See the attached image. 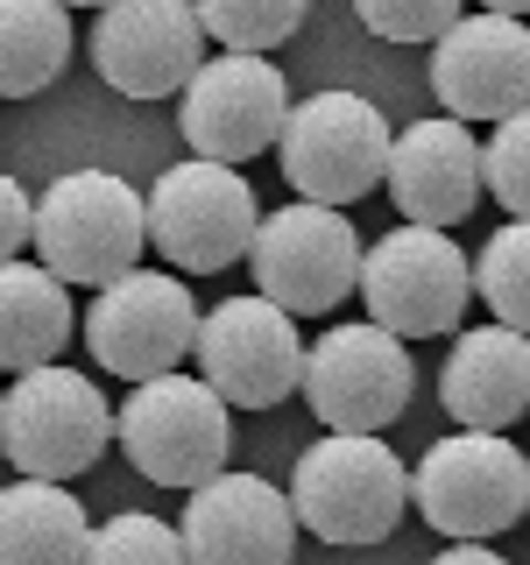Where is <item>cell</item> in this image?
<instances>
[{
    "label": "cell",
    "mask_w": 530,
    "mask_h": 565,
    "mask_svg": "<svg viewBox=\"0 0 530 565\" xmlns=\"http://www.w3.org/2000/svg\"><path fill=\"white\" fill-rule=\"evenodd\" d=\"M93 64L120 99H170L205 64L191 0H106L93 22Z\"/></svg>",
    "instance_id": "9a60e30c"
},
{
    "label": "cell",
    "mask_w": 530,
    "mask_h": 565,
    "mask_svg": "<svg viewBox=\"0 0 530 565\" xmlns=\"http://www.w3.org/2000/svg\"><path fill=\"white\" fill-rule=\"evenodd\" d=\"M71 347V282H57L43 262H0V367L29 375L50 367Z\"/></svg>",
    "instance_id": "d6986e66"
},
{
    "label": "cell",
    "mask_w": 530,
    "mask_h": 565,
    "mask_svg": "<svg viewBox=\"0 0 530 565\" xmlns=\"http://www.w3.org/2000/svg\"><path fill=\"white\" fill-rule=\"evenodd\" d=\"M191 14H199V29L220 50H247V57H262V50L290 43V35L305 29L311 0H191Z\"/></svg>",
    "instance_id": "603a6c76"
},
{
    "label": "cell",
    "mask_w": 530,
    "mask_h": 565,
    "mask_svg": "<svg viewBox=\"0 0 530 565\" xmlns=\"http://www.w3.org/2000/svg\"><path fill=\"white\" fill-rule=\"evenodd\" d=\"M35 262L57 282H85L106 290L114 276L141 269V247H149V212L141 191L114 170H64L57 184L35 199Z\"/></svg>",
    "instance_id": "7a4b0ae2"
},
{
    "label": "cell",
    "mask_w": 530,
    "mask_h": 565,
    "mask_svg": "<svg viewBox=\"0 0 530 565\" xmlns=\"http://www.w3.org/2000/svg\"><path fill=\"white\" fill-rule=\"evenodd\" d=\"M29 226H35V199L0 170V262H14L29 247Z\"/></svg>",
    "instance_id": "4316f807"
},
{
    "label": "cell",
    "mask_w": 530,
    "mask_h": 565,
    "mask_svg": "<svg viewBox=\"0 0 530 565\" xmlns=\"http://www.w3.org/2000/svg\"><path fill=\"white\" fill-rule=\"evenodd\" d=\"M247 269H255L262 290L276 311L290 318H326L353 297V269H361V241H353L347 212L332 205H276L255 220V241H247Z\"/></svg>",
    "instance_id": "ba28073f"
},
{
    "label": "cell",
    "mask_w": 530,
    "mask_h": 565,
    "mask_svg": "<svg viewBox=\"0 0 530 565\" xmlns=\"http://www.w3.org/2000/svg\"><path fill=\"white\" fill-rule=\"evenodd\" d=\"M141 212H149V241L191 276L234 269L247 255V241H255V220H262L247 177L226 163H199V156L156 177Z\"/></svg>",
    "instance_id": "4fadbf2b"
},
{
    "label": "cell",
    "mask_w": 530,
    "mask_h": 565,
    "mask_svg": "<svg viewBox=\"0 0 530 565\" xmlns=\"http://www.w3.org/2000/svg\"><path fill=\"white\" fill-rule=\"evenodd\" d=\"M283 177L305 205H353L382 184L389 163V114L361 93H311L305 106L283 114L276 135Z\"/></svg>",
    "instance_id": "5b68a950"
},
{
    "label": "cell",
    "mask_w": 530,
    "mask_h": 565,
    "mask_svg": "<svg viewBox=\"0 0 530 565\" xmlns=\"http://www.w3.org/2000/svg\"><path fill=\"white\" fill-rule=\"evenodd\" d=\"M353 14L382 43H432L438 29H453L467 14V0H353Z\"/></svg>",
    "instance_id": "484cf974"
},
{
    "label": "cell",
    "mask_w": 530,
    "mask_h": 565,
    "mask_svg": "<svg viewBox=\"0 0 530 565\" xmlns=\"http://www.w3.org/2000/svg\"><path fill=\"white\" fill-rule=\"evenodd\" d=\"M85 502L64 481H8L0 488V565H85Z\"/></svg>",
    "instance_id": "ffe728a7"
},
{
    "label": "cell",
    "mask_w": 530,
    "mask_h": 565,
    "mask_svg": "<svg viewBox=\"0 0 530 565\" xmlns=\"http://www.w3.org/2000/svg\"><path fill=\"white\" fill-rule=\"evenodd\" d=\"M530 0H481V14H523Z\"/></svg>",
    "instance_id": "f1b7e54d"
},
{
    "label": "cell",
    "mask_w": 530,
    "mask_h": 565,
    "mask_svg": "<svg viewBox=\"0 0 530 565\" xmlns=\"http://www.w3.org/2000/svg\"><path fill=\"white\" fill-rule=\"evenodd\" d=\"M432 99L453 120H509L530 106V35L523 14H459L432 35Z\"/></svg>",
    "instance_id": "5bb4252c"
},
{
    "label": "cell",
    "mask_w": 530,
    "mask_h": 565,
    "mask_svg": "<svg viewBox=\"0 0 530 565\" xmlns=\"http://www.w3.org/2000/svg\"><path fill=\"white\" fill-rule=\"evenodd\" d=\"M432 565H509V558H495L488 544H453V552H438Z\"/></svg>",
    "instance_id": "83f0119b"
},
{
    "label": "cell",
    "mask_w": 530,
    "mask_h": 565,
    "mask_svg": "<svg viewBox=\"0 0 530 565\" xmlns=\"http://www.w3.org/2000/svg\"><path fill=\"white\" fill-rule=\"evenodd\" d=\"M114 411L78 367H29L14 388H0V452L29 481H71L106 452Z\"/></svg>",
    "instance_id": "52a82bcc"
},
{
    "label": "cell",
    "mask_w": 530,
    "mask_h": 565,
    "mask_svg": "<svg viewBox=\"0 0 530 565\" xmlns=\"http://www.w3.org/2000/svg\"><path fill=\"white\" fill-rule=\"evenodd\" d=\"M114 438L135 459V473H149L156 488H184V494L212 481V473H226V452H234L226 403L184 367L135 382V396L114 417Z\"/></svg>",
    "instance_id": "277c9868"
},
{
    "label": "cell",
    "mask_w": 530,
    "mask_h": 565,
    "mask_svg": "<svg viewBox=\"0 0 530 565\" xmlns=\"http://www.w3.org/2000/svg\"><path fill=\"white\" fill-rule=\"evenodd\" d=\"M382 184L411 226H438L446 234V226H459L481 205V141H474L467 120L424 114L403 135H389Z\"/></svg>",
    "instance_id": "e0dca14e"
},
{
    "label": "cell",
    "mask_w": 530,
    "mask_h": 565,
    "mask_svg": "<svg viewBox=\"0 0 530 565\" xmlns=\"http://www.w3.org/2000/svg\"><path fill=\"white\" fill-rule=\"evenodd\" d=\"M283 114H290V85L269 57H247V50H226V57H205L177 85V135L191 141L199 163H247V156L276 149Z\"/></svg>",
    "instance_id": "9c48e42d"
},
{
    "label": "cell",
    "mask_w": 530,
    "mask_h": 565,
    "mask_svg": "<svg viewBox=\"0 0 530 565\" xmlns=\"http://www.w3.org/2000/svg\"><path fill=\"white\" fill-rule=\"evenodd\" d=\"M411 353L382 326H332L297 367V396L326 431H389L411 411Z\"/></svg>",
    "instance_id": "7c38bea8"
},
{
    "label": "cell",
    "mask_w": 530,
    "mask_h": 565,
    "mask_svg": "<svg viewBox=\"0 0 530 565\" xmlns=\"http://www.w3.org/2000/svg\"><path fill=\"white\" fill-rule=\"evenodd\" d=\"M71 64V8L57 0H0V99L57 85Z\"/></svg>",
    "instance_id": "44dd1931"
},
{
    "label": "cell",
    "mask_w": 530,
    "mask_h": 565,
    "mask_svg": "<svg viewBox=\"0 0 530 565\" xmlns=\"http://www.w3.org/2000/svg\"><path fill=\"white\" fill-rule=\"evenodd\" d=\"M191 340H199V297L177 276L156 269H128L106 290H93V311H85V347L106 375L120 382H149L170 375V367L191 361Z\"/></svg>",
    "instance_id": "30bf717a"
},
{
    "label": "cell",
    "mask_w": 530,
    "mask_h": 565,
    "mask_svg": "<svg viewBox=\"0 0 530 565\" xmlns=\"http://www.w3.org/2000/svg\"><path fill=\"white\" fill-rule=\"evenodd\" d=\"M481 191L509 212V220H523V205H530V120L523 114L495 120V135L481 149Z\"/></svg>",
    "instance_id": "d4e9b609"
},
{
    "label": "cell",
    "mask_w": 530,
    "mask_h": 565,
    "mask_svg": "<svg viewBox=\"0 0 530 565\" xmlns=\"http://www.w3.org/2000/svg\"><path fill=\"white\" fill-rule=\"evenodd\" d=\"M177 544L184 565H290L297 516L262 473H212L191 488Z\"/></svg>",
    "instance_id": "2e32d148"
},
{
    "label": "cell",
    "mask_w": 530,
    "mask_h": 565,
    "mask_svg": "<svg viewBox=\"0 0 530 565\" xmlns=\"http://www.w3.org/2000/svg\"><path fill=\"white\" fill-rule=\"evenodd\" d=\"M283 502L318 544H382L411 509V467L382 446V431H326L297 452Z\"/></svg>",
    "instance_id": "6da1fadb"
},
{
    "label": "cell",
    "mask_w": 530,
    "mask_h": 565,
    "mask_svg": "<svg viewBox=\"0 0 530 565\" xmlns=\"http://www.w3.org/2000/svg\"><path fill=\"white\" fill-rule=\"evenodd\" d=\"M199 382L226 411H276L283 396H297V367H305V332L290 311H276L269 297H226L199 318Z\"/></svg>",
    "instance_id": "8fae6325"
},
{
    "label": "cell",
    "mask_w": 530,
    "mask_h": 565,
    "mask_svg": "<svg viewBox=\"0 0 530 565\" xmlns=\"http://www.w3.org/2000/svg\"><path fill=\"white\" fill-rule=\"evenodd\" d=\"M353 290L368 305V326L396 332V340H432V332H459L467 318V255L438 226H396L375 247H361Z\"/></svg>",
    "instance_id": "8992f818"
},
{
    "label": "cell",
    "mask_w": 530,
    "mask_h": 565,
    "mask_svg": "<svg viewBox=\"0 0 530 565\" xmlns=\"http://www.w3.org/2000/svg\"><path fill=\"white\" fill-rule=\"evenodd\" d=\"M85 565H184V544H177L170 523L141 516V509H120V516H106L85 537Z\"/></svg>",
    "instance_id": "cb8c5ba5"
},
{
    "label": "cell",
    "mask_w": 530,
    "mask_h": 565,
    "mask_svg": "<svg viewBox=\"0 0 530 565\" xmlns=\"http://www.w3.org/2000/svg\"><path fill=\"white\" fill-rule=\"evenodd\" d=\"M438 403L453 411L459 431H509L530 411V347L509 326L459 332L438 375Z\"/></svg>",
    "instance_id": "ac0fdd59"
},
{
    "label": "cell",
    "mask_w": 530,
    "mask_h": 565,
    "mask_svg": "<svg viewBox=\"0 0 530 565\" xmlns=\"http://www.w3.org/2000/svg\"><path fill=\"white\" fill-rule=\"evenodd\" d=\"M411 509L453 544H488L523 523L530 509V467L502 431H453L417 459Z\"/></svg>",
    "instance_id": "3957f363"
},
{
    "label": "cell",
    "mask_w": 530,
    "mask_h": 565,
    "mask_svg": "<svg viewBox=\"0 0 530 565\" xmlns=\"http://www.w3.org/2000/svg\"><path fill=\"white\" fill-rule=\"evenodd\" d=\"M57 8H106V0H57Z\"/></svg>",
    "instance_id": "f546056e"
},
{
    "label": "cell",
    "mask_w": 530,
    "mask_h": 565,
    "mask_svg": "<svg viewBox=\"0 0 530 565\" xmlns=\"http://www.w3.org/2000/svg\"><path fill=\"white\" fill-rule=\"evenodd\" d=\"M467 282H474V297L495 311V326L523 332L530 326V226L523 220L495 226L488 247L467 262Z\"/></svg>",
    "instance_id": "7402d4cb"
}]
</instances>
